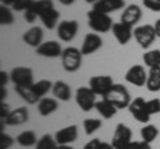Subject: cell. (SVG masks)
Here are the masks:
<instances>
[{
	"label": "cell",
	"instance_id": "cell-1",
	"mask_svg": "<svg viewBox=\"0 0 160 149\" xmlns=\"http://www.w3.org/2000/svg\"><path fill=\"white\" fill-rule=\"evenodd\" d=\"M87 17H88L89 28L96 33H107L109 31H112V27L115 23L112 22V17L109 15L91 9V11L87 12Z\"/></svg>",
	"mask_w": 160,
	"mask_h": 149
},
{
	"label": "cell",
	"instance_id": "cell-2",
	"mask_svg": "<svg viewBox=\"0 0 160 149\" xmlns=\"http://www.w3.org/2000/svg\"><path fill=\"white\" fill-rule=\"evenodd\" d=\"M62 65L67 72L72 73L80 69L83 64V53L76 47H67L64 48L62 55Z\"/></svg>",
	"mask_w": 160,
	"mask_h": 149
},
{
	"label": "cell",
	"instance_id": "cell-3",
	"mask_svg": "<svg viewBox=\"0 0 160 149\" xmlns=\"http://www.w3.org/2000/svg\"><path fill=\"white\" fill-rule=\"evenodd\" d=\"M103 99H107V100H109L118 109L128 108V105L132 101L128 89L124 87L123 84H115L111 91L108 92V95L106 97H103Z\"/></svg>",
	"mask_w": 160,
	"mask_h": 149
},
{
	"label": "cell",
	"instance_id": "cell-4",
	"mask_svg": "<svg viewBox=\"0 0 160 149\" xmlns=\"http://www.w3.org/2000/svg\"><path fill=\"white\" fill-rule=\"evenodd\" d=\"M133 37L138 41V44L142 48L147 49L151 47V44L155 43L158 39L156 32H155V27L151 24H144V26H139L133 29Z\"/></svg>",
	"mask_w": 160,
	"mask_h": 149
},
{
	"label": "cell",
	"instance_id": "cell-5",
	"mask_svg": "<svg viewBox=\"0 0 160 149\" xmlns=\"http://www.w3.org/2000/svg\"><path fill=\"white\" fill-rule=\"evenodd\" d=\"M75 100L79 108L83 112H89L92 108L96 105V95L93 93V91L89 87H80L76 89L75 93Z\"/></svg>",
	"mask_w": 160,
	"mask_h": 149
},
{
	"label": "cell",
	"instance_id": "cell-6",
	"mask_svg": "<svg viewBox=\"0 0 160 149\" xmlns=\"http://www.w3.org/2000/svg\"><path fill=\"white\" fill-rule=\"evenodd\" d=\"M9 80L15 87H29L35 83L33 81V72L28 67H15L9 73Z\"/></svg>",
	"mask_w": 160,
	"mask_h": 149
},
{
	"label": "cell",
	"instance_id": "cell-7",
	"mask_svg": "<svg viewBox=\"0 0 160 149\" xmlns=\"http://www.w3.org/2000/svg\"><path fill=\"white\" fill-rule=\"evenodd\" d=\"M113 85H115V83L112 80V77L107 76V74H103V76H93V77L89 79V88L92 89L96 96L106 97Z\"/></svg>",
	"mask_w": 160,
	"mask_h": 149
},
{
	"label": "cell",
	"instance_id": "cell-8",
	"mask_svg": "<svg viewBox=\"0 0 160 149\" xmlns=\"http://www.w3.org/2000/svg\"><path fill=\"white\" fill-rule=\"evenodd\" d=\"M79 31V23L76 20H63L56 28L58 37L64 43L72 41Z\"/></svg>",
	"mask_w": 160,
	"mask_h": 149
},
{
	"label": "cell",
	"instance_id": "cell-9",
	"mask_svg": "<svg viewBox=\"0 0 160 149\" xmlns=\"http://www.w3.org/2000/svg\"><path fill=\"white\" fill-rule=\"evenodd\" d=\"M126 81L132 84L135 87H146L147 79H148V72L144 69L143 65L135 64L126 72Z\"/></svg>",
	"mask_w": 160,
	"mask_h": 149
},
{
	"label": "cell",
	"instance_id": "cell-10",
	"mask_svg": "<svg viewBox=\"0 0 160 149\" xmlns=\"http://www.w3.org/2000/svg\"><path fill=\"white\" fill-rule=\"evenodd\" d=\"M128 111L133 116V118H136L139 123L147 124L149 121L151 115L147 112L146 100H144L143 97H135L133 100L131 101V104L128 105Z\"/></svg>",
	"mask_w": 160,
	"mask_h": 149
},
{
	"label": "cell",
	"instance_id": "cell-11",
	"mask_svg": "<svg viewBox=\"0 0 160 149\" xmlns=\"http://www.w3.org/2000/svg\"><path fill=\"white\" fill-rule=\"evenodd\" d=\"M131 141H132V131L129 129V127H127L123 123L118 124L116 129H115V133L112 136V142H111L112 147L115 149H119L122 147H126Z\"/></svg>",
	"mask_w": 160,
	"mask_h": 149
},
{
	"label": "cell",
	"instance_id": "cell-12",
	"mask_svg": "<svg viewBox=\"0 0 160 149\" xmlns=\"http://www.w3.org/2000/svg\"><path fill=\"white\" fill-rule=\"evenodd\" d=\"M64 49L62 46L59 44L56 40H48V41H43V44L40 47L36 48V55L43 57H49V59H55V57H62Z\"/></svg>",
	"mask_w": 160,
	"mask_h": 149
},
{
	"label": "cell",
	"instance_id": "cell-13",
	"mask_svg": "<svg viewBox=\"0 0 160 149\" xmlns=\"http://www.w3.org/2000/svg\"><path fill=\"white\" fill-rule=\"evenodd\" d=\"M133 27L131 26H127V24L124 23H115L113 27H112V33L115 39L118 40V43L120 46H126L131 41V39L133 36Z\"/></svg>",
	"mask_w": 160,
	"mask_h": 149
},
{
	"label": "cell",
	"instance_id": "cell-14",
	"mask_svg": "<svg viewBox=\"0 0 160 149\" xmlns=\"http://www.w3.org/2000/svg\"><path fill=\"white\" fill-rule=\"evenodd\" d=\"M103 47V39L100 35L98 33H87L86 37L83 40V44H82V51L83 56L84 55H92L96 51H99L100 48Z\"/></svg>",
	"mask_w": 160,
	"mask_h": 149
},
{
	"label": "cell",
	"instance_id": "cell-15",
	"mask_svg": "<svg viewBox=\"0 0 160 149\" xmlns=\"http://www.w3.org/2000/svg\"><path fill=\"white\" fill-rule=\"evenodd\" d=\"M55 140H56L58 145H69L76 141L78 138V127L76 125H69L64 127L55 133Z\"/></svg>",
	"mask_w": 160,
	"mask_h": 149
},
{
	"label": "cell",
	"instance_id": "cell-16",
	"mask_svg": "<svg viewBox=\"0 0 160 149\" xmlns=\"http://www.w3.org/2000/svg\"><path fill=\"white\" fill-rule=\"evenodd\" d=\"M142 15H143L142 8H140L138 4H131V6H128L123 9V13H122V16H120V22L127 24V26L133 27L135 24H138L140 22Z\"/></svg>",
	"mask_w": 160,
	"mask_h": 149
},
{
	"label": "cell",
	"instance_id": "cell-17",
	"mask_svg": "<svg viewBox=\"0 0 160 149\" xmlns=\"http://www.w3.org/2000/svg\"><path fill=\"white\" fill-rule=\"evenodd\" d=\"M43 36H44V32L42 27L35 26L23 33V41L29 47L38 48L43 44Z\"/></svg>",
	"mask_w": 160,
	"mask_h": 149
},
{
	"label": "cell",
	"instance_id": "cell-18",
	"mask_svg": "<svg viewBox=\"0 0 160 149\" xmlns=\"http://www.w3.org/2000/svg\"><path fill=\"white\" fill-rule=\"evenodd\" d=\"M28 118H29V112L27 107H19L16 109H13V111H11V113L6 118V121H3V124L6 123V125L16 127V125H22V124L27 123Z\"/></svg>",
	"mask_w": 160,
	"mask_h": 149
},
{
	"label": "cell",
	"instance_id": "cell-19",
	"mask_svg": "<svg viewBox=\"0 0 160 149\" xmlns=\"http://www.w3.org/2000/svg\"><path fill=\"white\" fill-rule=\"evenodd\" d=\"M124 6H126L124 0H100V2L93 4L92 9L109 15L111 12H115V11H119V9L126 8Z\"/></svg>",
	"mask_w": 160,
	"mask_h": 149
},
{
	"label": "cell",
	"instance_id": "cell-20",
	"mask_svg": "<svg viewBox=\"0 0 160 149\" xmlns=\"http://www.w3.org/2000/svg\"><path fill=\"white\" fill-rule=\"evenodd\" d=\"M59 109V101L58 99L52 97H43L42 100L38 103V111L42 116H49L53 112H56Z\"/></svg>",
	"mask_w": 160,
	"mask_h": 149
},
{
	"label": "cell",
	"instance_id": "cell-21",
	"mask_svg": "<svg viewBox=\"0 0 160 149\" xmlns=\"http://www.w3.org/2000/svg\"><path fill=\"white\" fill-rule=\"evenodd\" d=\"M52 93H53L55 99H58L60 101H69L72 92H71V87H69L66 81L58 80L53 83Z\"/></svg>",
	"mask_w": 160,
	"mask_h": 149
},
{
	"label": "cell",
	"instance_id": "cell-22",
	"mask_svg": "<svg viewBox=\"0 0 160 149\" xmlns=\"http://www.w3.org/2000/svg\"><path fill=\"white\" fill-rule=\"evenodd\" d=\"M95 108H96V111L99 112V115H102V117H104V118H112L119 111L107 99H102L100 101H98Z\"/></svg>",
	"mask_w": 160,
	"mask_h": 149
},
{
	"label": "cell",
	"instance_id": "cell-23",
	"mask_svg": "<svg viewBox=\"0 0 160 149\" xmlns=\"http://www.w3.org/2000/svg\"><path fill=\"white\" fill-rule=\"evenodd\" d=\"M146 87L149 92H159L160 91V67L149 68Z\"/></svg>",
	"mask_w": 160,
	"mask_h": 149
},
{
	"label": "cell",
	"instance_id": "cell-24",
	"mask_svg": "<svg viewBox=\"0 0 160 149\" xmlns=\"http://www.w3.org/2000/svg\"><path fill=\"white\" fill-rule=\"evenodd\" d=\"M60 17V12L58 11L56 8H51L48 9L47 12H44L42 16H40V20L44 24V27L48 29H53L58 28V22Z\"/></svg>",
	"mask_w": 160,
	"mask_h": 149
},
{
	"label": "cell",
	"instance_id": "cell-25",
	"mask_svg": "<svg viewBox=\"0 0 160 149\" xmlns=\"http://www.w3.org/2000/svg\"><path fill=\"white\" fill-rule=\"evenodd\" d=\"M32 85H29V87H15V91H16L18 95L22 97L27 104H31V105L32 104H38L40 101V99L36 96Z\"/></svg>",
	"mask_w": 160,
	"mask_h": 149
},
{
	"label": "cell",
	"instance_id": "cell-26",
	"mask_svg": "<svg viewBox=\"0 0 160 149\" xmlns=\"http://www.w3.org/2000/svg\"><path fill=\"white\" fill-rule=\"evenodd\" d=\"M140 136H142V141L151 144L158 138L159 129H158V127L152 125V124H147V125H144L140 129Z\"/></svg>",
	"mask_w": 160,
	"mask_h": 149
},
{
	"label": "cell",
	"instance_id": "cell-27",
	"mask_svg": "<svg viewBox=\"0 0 160 149\" xmlns=\"http://www.w3.org/2000/svg\"><path fill=\"white\" fill-rule=\"evenodd\" d=\"M38 141L39 140H38V137L35 135L33 131H24V132L20 133V135H18V137H16V142L19 145L26 147V148L36 145Z\"/></svg>",
	"mask_w": 160,
	"mask_h": 149
},
{
	"label": "cell",
	"instance_id": "cell-28",
	"mask_svg": "<svg viewBox=\"0 0 160 149\" xmlns=\"http://www.w3.org/2000/svg\"><path fill=\"white\" fill-rule=\"evenodd\" d=\"M52 87H53V83L51 80H46V79H43V80H39L38 83H33V91L36 93V96L42 100L43 97H46V95L52 91Z\"/></svg>",
	"mask_w": 160,
	"mask_h": 149
},
{
	"label": "cell",
	"instance_id": "cell-29",
	"mask_svg": "<svg viewBox=\"0 0 160 149\" xmlns=\"http://www.w3.org/2000/svg\"><path fill=\"white\" fill-rule=\"evenodd\" d=\"M144 65L148 68L152 67H160V49H151L143 55Z\"/></svg>",
	"mask_w": 160,
	"mask_h": 149
},
{
	"label": "cell",
	"instance_id": "cell-30",
	"mask_svg": "<svg viewBox=\"0 0 160 149\" xmlns=\"http://www.w3.org/2000/svg\"><path fill=\"white\" fill-rule=\"evenodd\" d=\"M103 123L102 120H99V118H86V120L83 121V128H84V132H86V135H92L96 131H99L100 128H102Z\"/></svg>",
	"mask_w": 160,
	"mask_h": 149
},
{
	"label": "cell",
	"instance_id": "cell-31",
	"mask_svg": "<svg viewBox=\"0 0 160 149\" xmlns=\"http://www.w3.org/2000/svg\"><path fill=\"white\" fill-rule=\"evenodd\" d=\"M36 149H58V142L51 135H44L39 138Z\"/></svg>",
	"mask_w": 160,
	"mask_h": 149
},
{
	"label": "cell",
	"instance_id": "cell-32",
	"mask_svg": "<svg viewBox=\"0 0 160 149\" xmlns=\"http://www.w3.org/2000/svg\"><path fill=\"white\" fill-rule=\"evenodd\" d=\"M32 8L35 9V12L38 13V16L40 17L44 12H47L48 9L55 8L52 0H35L32 4Z\"/></svg>",
	"mask_w": 160,
	"mask_h": 149
},
{
	"label": "cell",
	"instance_id": "cell-33",
	"mask_svg": "<svg viewBox=\"0 0 160 149\" xmlns=\"http://www.w3.org/2000/svg\"><path fill=\"white\" fill-rule=\"evenodd\" d=\"M13 12L11 11V8L7 6H0V24L2 26H11L13 23Z\"/></svg>",
	"mask_w": 160,
	"mask_h": 149
},
{
	"label": "cell",
	"instance_id": "cell-34",
	"mask_svg": "<svg viewBox=\"0 0 160 149\" xmlns=\"http://www.w3.org/2000/svg\"><path fill=\"white\" fill-rule=\"evenodd\" d=\"M146 108L151 116L160 113V99H151V100L146 101Z\"/></svg>",
	"mask_w": 160,
	"mask_h": 149
},
{
	"label": "cell",
	"instance_id": "cell-35",
	"mask_svg": "<svg viewBox=\"0 0 160 149\" xmlns=\"http://www.w3.org/2000/svg\"><path fill=\"white\" fill-rule=\"evenodd\" d=\"M13 138L4 132H0V149H9L13 145Z\"/></svg>",
	"mask_w": 160,
	"mask_h": 149
},
{
	"label": "cell",
	"instance_id": "cell-36",
	"mask_svg": "<svg viewBox=\"0 0 160 149\" xmlns=\"http://www.w3.org/2000/svg\"><path fill=\"white\" fill-rule=\"evenodd\" d=\"M33 2L35 0H19L16 4H13L12 6V9L13 11H16V12H20V11L26 12L27 9L33 4Z\"/></svg>",
	"mask_w": 160,
	"mask_h": 149
},
{
	"label": "cell",
	"instance_id": "cell-37",
	"mask_svg": "<svg viewBox=\"0 0 160 149\" xmlns=\"http://www.w3.org/2000/svg\"><path fill=\"white\" fill-rule=\"evenodd\" d=\"M143 6L152 12H160V0H143Z\"/></svg>",
	"mask_w": 160,
	"mask_h": 149
},
{
	"label": "cell",
	"instance_id": "cell-38",
	"mask_svg": "<svg viewBox=\"0 0 160 149\" xmlns=\"http://www.w3.org/2000/svg\"><path fill=\"white\" fill-rule=\"evenodd\" d=\"M38 17H39V16H38V13L35 12V9L32 8V6L29 7L26 12H24V19H26V22L29 23V24L35 23V20H36Z\"/></svg>",
	"mask_w": 160,
	"mask_h": 149
},
{
	"label": "cell",
	"instance_id": "cell-39",
	"mask_svg": "<svg viewBox=\"0 0 160 149\" xmlns=\"http://www.w3.org/2000/svg\"><path fill=\"white\" fill-rule=\"evenodd\" d=\"M9 113H11V111H9L8 104L2 101V103H0V120H2V123L6 121V118L8 117Z\"/></svg>",
	"mask_w": 160,
	"mask_h": 149
},
{
	"label": "cell",
	"instance_id": "cell-40",
	"mask_svg": "<svg viewBox=\"0 0 160 149\" xmlns=\"http://www.w3.org/2000/svg\"><path fill=\"white\" fill-rule=\"evenodd\" d=\"M102 147V141L99 140V138H92L91 141H88L86 145H84L83 149H100Z\"/></svg>",
	"mask_w": 160,
	"mask_h": 149
},
{
	"label": "cell",
	"instance_id": "cell-41",
	"mask_svg": "<svg viewBox=\"0 0 160 149\" xmlns=\"http://www.w3.org/2000/svg\"><path fill=\"white\" fill-rule=\"evenodd\" d=\"M8 79H11V77H9V74L7 72H4V71L0 72V88H6V84L8 83Z\"/></svg>",
	"mask_w": 160,
	"mask_h": 149
},
{
	"label": "cell",
	"instance_id": "cell-42",
	"mask_svg": "<svg viewBox=\"0 0 160 149\" xmlns=\"http://www.w3.org/2000/svg\"><path fill=\"white\" fill-rule=\"evenodd\" d=\"M119 149H139V141H131L126 147H122Z\"/></svg>",
	"mask_w": 160,
	"mask_h": 149
},
{
	"label": "cell",
	"instance_id": "cell-43",
	"mask_svg": "<svg viewBox=\"0 0 160 149\" xmlns=\"http://www.w3.org/2000/svg\"><path fill=\"white\" fill-rule=\"evenodd\" d=\"M139 149H152L151 144H148L146 141H139Z\"/></svg>",
	"mask_w": 160,
	"mask_h": 149
},
{
	"label": "cell",
	"instance_id": "cell-44",
	"mask_svg": "<svg viewBox=\"0 0 160 149\" xmlns=\"http://www.w3.org/2000/svg\"><path fill=\"white\" fill-rule=\"evenodd\" d=\"M155 32H156V36L160 37V19H158L156 22H155Z\"/></svg>",
	"mask_w": 160,
	"mask_h": 149
},
{
	"label": "cell",
	"instance_id": "cell-45",
	"mask_svg": "<svg viewBox=\"0 0 160 149\" xmlns=\"http://www.w3.org/2000/svg\"><path fill=\"white\" fill-rule=\"evenodd\" d=\"M19 2V0H2V4H3V6H13V4H16Z\"/></svg>",
	"mask_w": 160,
	"mask_h": 149
},
{
	"label": "cell",
	"instance_id": "cell-46",
	"mask_svg": "<svg viewBox=\"0 0 160 149\" xmlns=\"http://www.w3.org/2000/svg\"><path fill=\"white\" fill-rule=\"evenodd\" d=\"M75 2H76V0H59V3L63 4V6H72Z\"/></svg>",
	"mask_w": 160,
	"mask_h": 149
},
{
	"label": "cell",
	"instance_id": "cell-47",
	"mask_svg": "<svg viewBox=\"0 0 160 149\" xmlns=\"http://www.w3.org/2000/svg\"><path fill=\"white\" fill-rule=\"evenodd\" d=\"M7 96V91L4 88H0V103L4 101V97Z\"/></svg>",
	"mask_w": 160,
	"mask_h": 149
},
{
	"label": "cell",
	"instance_id": "cell-48",
	"mask_svg": "<svg viewBox=\"0 0 160 149\" xmlns=\"http://www.w3.org/2000/svg\"><path fill=\"white\" fill-rule=\"evenodd\" d=\"M100 149H115L112 147V144H108V142H102V147H100Z\"/></svg>",
	"mask_w": 160,
	"mask_h": 149
},
{
	"label": "cell",
	"instance_id": "cell-49",
	"mask_svg": "<svg viewBox=\"0 0 160 149\" xmlns=\"http://www.w3.org/2000/svg\"><path fill=\"white\" fill-rule=\"evenodd\" d=\"M58 149H73V148L69 145H58Z\"/></svg>",
	"mask_w": 160,
	"mask_h": 149
},
{
	"label": "cell",
	"instance_id": "cell-50",
	"mask_svg": "<svg viewBox=\"0 0 160 149\" xmlns=\"http://www.w3.org/2000/svg\"><path fill=\"white\" fill-rule=\"evenodd\" d=\"M87 3H89V4H95V3H98V2H100V0H86Z\"/></svg>",
	"mask_w": 160,
	"mask_h": 149
}]
</instances>
